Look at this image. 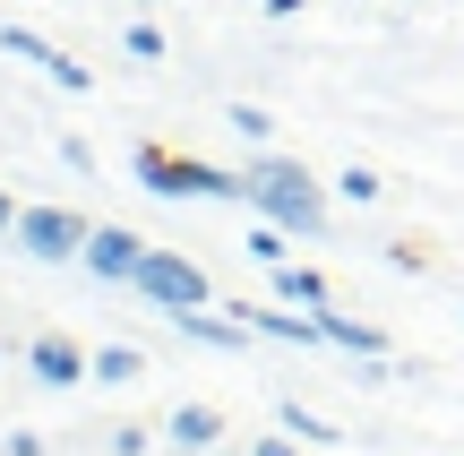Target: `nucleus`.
<instances>
[{
    "mask_svg": "<svg viewBox=\"0 0 464 456\" xmlns=\"http://www.w3.org/2000/svg\"><path fill=\"white\" fill-rule=\"evenodd\" d=\"M241 319H249V336H284V344H327V336H318V319H293V310H258V302H249Z\"/></svg>",
    "mask_w": 464,
    "mask_h": 456,
    "instance_id": "1a4fd4ad",
    "label": "nucleus"
},
{
    "mask_svg": "<svg viewBox=\"0 0 464 456\" xmlns=\"http://www.w3.org/2000/svg\"><path fill=\"white\" fill-rule=\"evenodd\" d=\"M284 431H293V440H310V448H335V422H318L310 405H284Z\"/></svg>",
    "mask_w": 464,
    "mask_h": 456,
    "instance_id": "4468645a",
    "label": "nucleus"
},
{
    "mask_svg": "<svg viewBox=\"0 0 464 456\" xmlns=\"http://www.w3.org/2000/svg\"><path fill=\"white\" fill-rule=\"evenodd\" d=\"M130 285L147 293V302H164V310H207V302H216L207 267H198V258H172V250H147L130 267Z\"/></svg>",
    "mask_w": 464,
    "mask_h": 456,
    "instance_id": "7ed1b4c3",
    "label": "nucleus"
},
{
    "mask_svg": "<svg viewBox=\"0 0 464 456\" xmlns=\"http://www.w3.org/2000/svg\"><path fill=\"white\" fill-rule=\"evenodd\" d=\"M232 130H241V138H266V130H276V121H266L258 103H232Z\"/></svg>",
    "mask_w": 464,
    "mask_h": 456,
    "instance_id": "dca6fc26",
    "label": "nucleus"
},
{
    "mask_svg": "<svg viewBox=\"0 0 464 456\" xmlns=\"http://www.w3.org/2000/svg\"><path fill=\"white\" fill-rule=\"evenodd\" d=\"M78 258L103 276V285H130V267L147 258V241H138V233H121V224H103V233H86V250H78Z\"/></svg>",
    "mask_w": 464,
    "mask_h": 456,
    "instance_id": "39448f33",
    "label": "nucleus"
},
{
    "mask_svg": "<svg viewBox=\"0 0 464 456\" xmlns=\"http://www.w3.org/2000/svg\"><path fill=\"white\" fill-rule=\"evenodd\" d=\"M172 440H181V448H216L224 440V413L216 405H181V413H172Z\"/></svg>",
    "mask_w": 464,
    "mask_h": 456,
    "instance_id": "9b49d317",
    "label": "nucleus"
},
{
    "mask_svg": "<svg viewBox=\"0 0 464 456\" xmlns=\"http://www.w3.org/2000/svg\"><path fill=\"white\" fill-rule=\"evenodd\" d=\"M249 250H258L266 267H284V224H266V216H258V233H249Z\"/></svg>",
    "mask_w": 464,
    "mask_h": 456,
    "instance_id": "2eb2a0df",
    "label": "nucleus"
},
{
    "mask_svg": "<svg viewBox=\"0 0 464 456\" xmlns=\"http://www.w3.org/2000/svg\"><path fill=\"white\" fill-rule=\"evenodd\" d=\"M138 371H147V354H138V344H103V354H95V379H112V388H130Z\"/></svg>",
    "mask_w": 464,
    "mask_h": 456,
    "instance_id": "ddd939ff",
    "label": "nucleus"
},
{
    "mask_svg": "<svg viewBox=\"0 0 464 456\" xmlns=\"http://www.w3.org/2000/svg\"><path fill=\"white\" fill-rule=\"evenodd\" d=\"M17 216H26V207H9V199H0V233H17Z\"/></svg>",
    "mask_w": 464,
    "mask_h": 456,
    "instance_id": "f3484780",
    "label": "nucleus"
},
{
    "mask_svg": "<svg viewBox=\"0 0 464 456\" xmlns=\"http://www.w3.org/2000/svg\"><path fill=\"white\" fill-rule=\"evenodd\" d=\"M0 44H9V52H17V61H34V69H52V78H61V86H69V95H86V86H95V78H86V69H78V61H69V52H52V44H44V34H17V26H9V34H0Z\"/></svg>",
    "mask_w": 464,
    "mask_h": 456,
    "instance_id": "0eeeda50",
    "label": "nucleus"
},
{
    "mask_svg": "<svg viewBox=\"0 0 464 456\" xmlns=\"http://www.w3.org/2000/svg\"><path fill=\"white\" fill-rule=\"evenodd\" d=\"M310 319H318V336H327V344H344V354H362V362H379V354H387V336H379V327L344 319V310H310Z\"/></svg>",
    "mask_w": 464,
    "mask_h": 456,
    "instance_id": "6e6552de",
    "label": "nucleus"
},
{
    "mask_svg": "<svg viewBox=\"0 0 464 456\" xmlns=\"http://www.w3.org/2000/svg\"><path fill=\"white\" fill-rule=\"evenodd\" d=\"M26 362H34V379H44V388H78V379L95 371V354H78L69 336H34Z\"/></svg>",
    "mask_w": 464,
    "mask_h": 456,
    "instance_id": "423d86ee",
    "label": "nucleus"
},
{
    "mask_svg": "<svg viewBox=\"0 0 464 456\" xmlns=\"http://www.w3.org/2000/svg\"><path fill=\"white\" fill-rule=\"evenodd\" d=\"M249 456H293V448H284V440H258V448H249Z\"/></svg>",
    "mask_w": 464,
    "mask_h": 456,
    "instance_id": "a211bd4d",
    "label": "nucleus"
},
{
    "mask_svg": "<svg viewBox=\"0 0 464 456\" xmlns=\"http://www.w3.org/2000/svg\"><path fill=\"white\" fill-rule=\"evenodd\" d=\"M138 181L155 199H249V172H216V164H189V155H164V147H138Z\"/></svg>",
    "mask_w": 464,
    "mask_h": 456,
    "instance_id": "f03ea898",
    "label": "nucleus"
},
{
    "mask_svg": "<svg viewBox=\"0 0 464 456\" xmlns=\"http://www.w3.org/2000/svg\"><path fill=\"white\" fill-rule=\"evenodd\" d=\"M86 233H95V224L69 216V207H26V216H17V241H26L34 258H78Z\"/></svg>",
    "mask_w": 464,
    "mask_h": 456,
    "instance_id": "20e7f679",
    "label": "nucleus"
},
{
    "mask_svg": "<svg viewBox=\"0 0 464 456\" xmlns=\"http://www.w3.org/2000/svg\"><path fill=\"white\" fill-rule=\"evenodd\" d=\"M181 319V336H198V344H249V319H216V310H172Z\"/></svg>",
    "mask_w": 464,
    "mask_h": 456,
    "instance_id": "9d476101",
    "label": "nucleus"
},
{
    "mask_svg": "<svg viewBox=\"0 0 464 456\" xmlns=\"http://www.w3.org/2000/svg\"><path fill=\"white\" fill-rule=\"evenodd\" d=\"M276 293H284V302L327 310V276H318V267H276Z\"/></svg>",
    "mask_w": 464,
    "mask_h": 456,
    "instance_id": "f8f14e48",
    "label": "nucleus"
},
{
    "mask_svg": "<svg viewBox=\"0 0 464 456\" xmlns=\"http://www.w3.org/2000/svg\"><path fill=\"white\" fill-rule=\"evenodd\" d=\"M249 207L266 224H284V233H318V181L301 164H284V155H258L249 164Z\"/></svg>",
    "mask_w": 464,
    "mask_h": 456,
    "instance_id": "f257e3e1",
    "label": "nucleus"
}]
</instances>
